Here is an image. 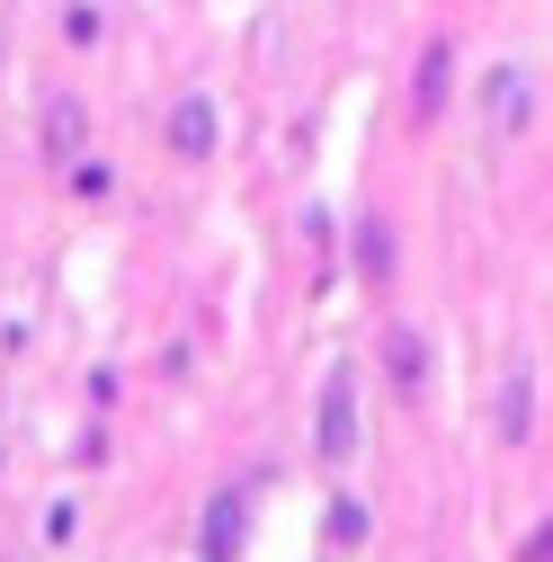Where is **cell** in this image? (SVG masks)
Instances as JSON below:
<instances>
[{
    "instance_id": "6da1fadb",
    "label": "cell",
    "mask_w": 553,
    "mask_h": 562,
    "mask_svg": "<svg viewBox=\"0 0 553 562\" xmlns=\"http://www.w3.org/2000/svg\"><path fill=\"white\" fill-rule=\"evenodd\" d=\"M233 527H241V501L224 491V501H215V536H205V553H233Z\"/></svg>"
}]
</instances>
